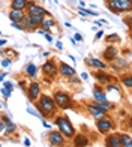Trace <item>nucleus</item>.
I'll return each instance as SVG.
<instances>
[{
    "label": "nucleus",
    "instance_id": "1",
    "mask_svg": "<svg viewBox=\"0 0 132 147\" xmlns=\"http://www.w3.org/2000/svg\"><path fill=\"white\" fill-rule=\"evenodd\" d=\"M36 107L44 117H53L56 114V107L57 105H56V101L53 96L41 95V98H39L38 102H36Z\"/></svg>",
    "mask_w": 132,
    "mask_h": 147
},
{
    "label": "nucleus",
    "instance_id": "2",
    "mask_svg": "<svg viewBox=\"0 0 132 147\" xmlns=\"http://www.w3.org/2000/svg\"><path fill=\"white\" fill-rule=\"evenodd\" d=\"M54 123L57 125L59 131L66 137V140H71V138H74L77 135L74 126H72V123H71V120L66 116H56L54 117Z\"/></svg>",
    "mask_w": 132,
    "mask_h": 147
},
{
    "label": "nucleus",
    "instance_id": "3",
    "mask_svg": "<svg viewBox=\"0 0 132 147\" xmlns=\"http://www.w3.org/2000/svg\"><path fill=\"white\" fill-rule=\"evenodd\" d=\"M107 8L113 14L120 12H131L132 11V0H107Z\"/></svg>",
    "mask_w": 132,
    "mask_h": 147
},
{
    "label": "nucleus",
    "instance_id": "4",
    "mask_svg": "<svg viewBox=\"0 0 132 147\" xmlns=\"http://www.w3.org/2000/svg\"><path fill=\"white\" fill-rule=\"evenodd\" d=\"M54 101H56V105L59 107V108H63V110H66V108H69V107L72 105V99H71V96L68 95V93H65V92H56L54 93Z\"/></svg>",
    "mask_w": 132,
    "mask_h": 147
},
{
    "label": "nucleus",
    "instance_id": "5",
    "mask_svg": "<svg viewBox=\"0 0 132 147\" xmlns=\"http://www.w3.org/2000/svg\"><path fill=\"white\" fill-rule=\"evenodd\" d=\"M48 141L53 147H65L66 144V137L60 131H51L48 134Z\"/></svg>",
    "mask_w": 132,
    "mask_h": 147
},
{
    "label": "nucleus",
    "instance_id": "6",
    "mask_svg": "<svg viewBox=\"0 0 132 147\" xmlns=\"http://www.w3.org/2000/svg\"><path fill=\"white\" fill-rule=\"evenodd\" d=\"M96 128H98L99 134H102V135H107V134L114 128V123H113V120H111V119L102 117V119H99L98 122H96Z\"/></svg>",
    "mask_w": 132,
    "mask_h": 147
},
{
    "label": "nucleus",
    "instance_id": "7",
    "mask_svg": "<svg viewBox=\"0 0 132 147\" xmlns=\"http://www.w3.org/2000/svg\"><path fill=\"white\" fill-rule=\"evenodd\" d=\"M27 98L30 99L32 102L38 101V99L41 98V84L36 83V81L30 83L29 87H27Z\"/></svg>",
    "mask_w": 132,
    "mask_h": 147
},
{
    "label": "nucleus",
    "instance_id": "8",
    "mask_svg": "<svg viewBox=\"0 0 132 147\" xmlns=\"http://www.w3.org/2000/svg\"><path fill=\"white\" fill-rule=\"evenodd\" d=\"M27 14L29 15H42V17H47V15H50V12L45 9V8H42V6H39L38 3L30 2L29 8H27Z\"/></svg>",
    "mask_w": 132,
    "mask_h": 147
},
{
    "label": "nucleus",
    "instance_id": "9",
    "mask_svg": "<svg viewBox=\"0 0 132 147\" xmlns=\"http://www.w3.org/2000/svg\"><path fill=\"white\" fill-rule=\"evenodd\" d=\"M105 147H123L120 134H110L105 138Z\"/></svg>",
    "mask_w": 132,
    "mask_h": 147
},
{
    "label": "nucleus",
    "instance_id": "10",
    "mask_svg": "<svg viewBox=\"0 0 132 147\" xmlns=\"http://www.w3.org/2000/svg\"><path fill=\"white\" fill-rule=\"evenodd\" d=\"M42 72L45 74V77H56L59 74V68L56 66V63L53 60H47L42 65Z\"/></svg>",
    "mask_w": 132,
    "mask_h": 147
},
{
    "label": "nucleus",
    "instance_id": "11",
    "mask_svg": "<svg viewBox=\"0 0 132 147\" xmlns=\"http://www.w3.org/2000/svg\"><path fill=\"white\" fill-rule=\"evenodd\" d=\"M87 111H89V114L92 116V117H95L96 120H99V119H102V117H105V113L101 107H99L96 102H93V104H89L87 105Z\"/></svg>",
    "mask_w": 132,
    "mask_h": 147
},
{
    "label": "nucleus",
    "instance_id": "12",
    "mask_svg": "<svg viewBox=\"0 0 132 147\" xmlns=\"http://www.w3.org/2000/svg\"><path fill=\"white\" fill-rule=\"evenodd\" d=\"M93 98L96 102H107L108 98H107V92H105L101 86H95L93 87Z\"/></svg>",
    "mask_w": 132,
    "mask_h": 147
},
{
    "label": "nucleus",
    "instance_id": "13",
    "mask_svg": "<svg viewBox=\"0 0 132 147\" xmlns=\"http://www.w3.org/2000/svg\"><path fill=\"white\" fill-rule=\"evenodd\" d=\"M59 74H60L62 77H68V78H71V77H74V75H75V69H74V68H71L69 65H66V63L60 62V63H59Z\"/></svg>",
    "mask_w": 132,
    "mask_h": 147
},
{
    "label": "nucleus",
    "instance_id": "14",
    "mask_svg": "<svg viewBox=\"0 0 132 147\" xmlns=\"http://www.w3.org/2000/svg\"><path fill=\"white\" fill-rule=\"evenodd\" d=\"M117 56H119V50L113 45H108L107 50L104 51V59L107 60V62H113V60L117 59Z\"/></svg>",
    "mask_w": 132,
    "mask_h": 147
},
{
    "label": "nucleus",
    "instance_id": "15",
    "mask_svg": "<svg viewBox=\"0 0 132 147\" xmlns=\"http://www.w3.org/2000/svg\"><path fill=\"white\" fill-rule=\"evenodd\" d=\"M8 17L11 20V23H21L26 14H24V11H20V9H11Z\"/></svg>",
    "mask_w": 132,
    "mask_h": 147
},
{
    "label": "nucleus",
    "instance_id": "16",
    "mask_svg": "<svg viewBox=\"0 0 132 147\" xmlns=\"http://www.w3.org/2000/svg\"><path fill=\"white\" fill-rule=\"evenodd\" d=\"M2 96L5 98V99H8V98H11V95H12V92H14V83L12 81H3L2 83Z\"/></svg>",
    "mask_w": 132,
    "mask_h": 147
},
{
    "label": "nucleus",
    "instance_id": "17",
    "mask_svg": "<svg viewBox=\"0 0 132 147\" xmlns=\"http://www.w3.org/2000/svg\"><path fill=\"white\" fill-rule=\"evenodd\" d=\"M89 146V138L84 134H77L74 137V147H87Z\"/></svg>",
    "mask_w": 132,
    "mask_h": 147
},
{
    "label": "nucleus",
    "instance_id": "18",
    "mask_svg": "<svg viewBox=\"0 0 132 147\" xmlns=\"http://www.w3.org/2000/svg\"><path fill=\"white\" fill-rule=\"evenodd\" d=\"M30 2L29 0H12L11 2V9H20V11H27Z\"/></svg>",
    "mask_w": 132,
    "mask_h": 147
},
{
    "label": "nucleus",
    "instance_id": "19",
    "mask_svg": "<svg viewBox=\"0 0 132 147\" xmlns=\"http://www.w3.org/2000/svg\"><path fill=\"white\" fill-rule=\"evenodd\" d=\"M93 75H95V78L98 80V81H101V83L105 84V86H108L110 81H114V78L111 77V75H108V74H105V72H101V71H99V72H95Z\"/></svg>",
    "mask_w": 132,
    "mask_h": 147
},
{
    "label": "nucleus",
    "instance_id": "20",
    "mask_svg": "<svg viewBox=\"0 0 132 147\" xmlns=\"http://www.w3.org/2000/svg\"><path fill=\"white\" fill-rule=\"evenodd\" d=\"M53 26H56V20H54V17H51V14H50V15L45 17L44 23L41 24V27H42L44 32H50Z\"/></svg>",
    "mask_w": 132,
    "mask_h": 147
},
{
    "label": "nucleus",
    "instance_id": "21",
    "mask_svg": "<svg viewBox=\"0 0 132 147\" xmlns=\"http://www.w3.org/2000/svg\"><path fill=\"white\" fill-rule=\"evenodd\" d=\"M87 63L92 65L96 69H107V63L102 62V60H99V59H95V57H89L87 59Z\"/></svg>",
    "mask_w": 132,
    "mask_h": 147
},
{
    "label": "nucleus",
    "instance_id": "22",
    "mask_svg": "<svg viewBox=\"0 0 132 147\" xmlns=\"http://www.w3.org/2000/svg\"><path fill=\"white\" fill-rule=\"evenodd\" d=\"M21 26H23V29H24V30H35V29H36V26L33 24V21H32V18H30L29 14H26V17L23 18Z\"/></svg>",
    "mask_w": 132,
    "mask_h": 147
},
{
    "label": "nucleus",
    "instance_id": "23",
    "mask_svg": "<svg viewBox=\"0 0 132 147\" xmlns=\"http://www.w3.org/2000/svg\"><path fill=\"white\" fill-rule=\"evenodd\" d=\"M24 71H26V74H27V77H30V78H35L38 75V66L35 63H29L27 66H26Z\"/></svg>",
    "mask_w": 132,
    "mask_h": 147
},
{
    "label": "nucleus",
    "instance_id": "24",
    "mask_svg": "<svg viewBox=\"0 0 132 147\" xmlns=\"http://www.w3.org/2000/svg\"><path fill=\"white\" fill-rule=\"evenodd\" d=\"M2 122H5V125H6V132L8 134H11V132H14L15 129H17V126H15V123L14 122H11V120L6 117L5 114L2 116Z\"/></svg>",
    "mask_w": 132,
    "mask_h": 147
},
{
    "label": "nucleus",
    "instance_id": "25",
    "mask_svg": "<svg viewBox=\"0 0 132 147\" xmlns=\"http://www.w3.org/2000/svg\"><path fill=\"white\" fill-rule=\"evenodd\" d=\"M122 84L125 86V87H128V89H132V75L131 74L122 77Z\"/></svg>",
    "mask_w": 132,
    "mask_h": 147
},
{
    "label": "nucleus",
    "instance_id": "26",
    "mask_svg": "<svg viewBox=\"0 0 132 147\" xmlns=\"http://www.w3.org/2000/svg\"><path fill=\"white\" fill-rule=\"evenodd\" d=\"M120 135H122L123 147H132V138L128 135V134H120Z\"/></svg>",
    "mask_w": 132,
    "mask_h": 147
},
{
    "label": "nucleus",
    "instance_id": "27",
    "mask_svg": "<svg viewBox=\"0 0 132 147\" xmlns=\"http://www.w3.org/2000/svg\"><path fill=\"white\" fill-rule=\"evenodd\" d=\"M30 18H32V21H33V24L36 26H41L42 23H44V20H45V17H42V15H30Z\"/></svg>",
    "mask_w": 132,
    "mask_h": 147
},
{
    "label": "nucleus",
    "instance_id": "28",
    "mask_svg": "<svg viewBox=\"0 0 132 147\" xmlns=\"http://www.w3.org/2000/svg\"><path fill=\"white\" fill-rule=\"evenodd\" d=\"M105 39H107V42H110V44H111V42H119V41H120V38H119L117 33H113V35H108Z\"/></svg>",
    "mask_w": 132,
    "mask_h": 147
},
{
    "label": "nucleus",
    "instance_id": "29",
    "mask_svg": "<svg viewBox=\"0 0 132 147\" xmlns=\"http://www.w3.org/2000/svg\"><path fill=\"white\" fill-rule=\"evenodd\" d=\"M108 92H116V93L120 95V89H119V86H116V84H108L107 86V93Z\"/></svg>",
    "mask_w": 132,
    "mask_h": 147
},
{
    "label": "nucleus",
    "instance_id": "30",
    "mask_svg": "<svg viewBox=\"0 0 132 147\" xmlns=\"http://www.w3.org/2000/svg\"><path fill=\"white\" fill-rule=\"evenodd\" d=\"M11 63H12V62H11L9 59H3V60H2V66H3V68H8V66H11Z\"/></svg>",
    "mask_w": 132,
    "mask_h": 147
},
{
    "label": "nucleus",
    "instance_id": "31",
    "mask_svg": "<svg viewBox=\"0 0 132 147\" xmlns=\"http://www.w3.org/2000/svg\"><path fill=\"white\" fill-rule=\"evenodd\" d=\"M12 27L17 29V30H24L23 26H21V23H12Z\"/></svg>",
    "mask_w": 132,
    "mask_h": 147
},
{
    "label": "nucleus",
    "instance_id": "32",
    "mask_svg": "<svg viewBox=\"0 0 132 147\" xmlns=\"http://www.w3.org/2000/svg\"><path fill=\"white\" fill-rule=\"evenodd\" d=\"M74 39H75L77 42H81V41H83V35H81V33H75Z\"/></svg>",
    "mask_w": 132,
    "mask_h": 147
},
{
    "label": "nucleus",
    "instance_id": "33",
    "mask_svg": "<svg viewBox=\"0 0 132 147\" xmlns=\"http://www.w3.org/2000/svg\"><path fill=\"white\" fill-rule=\"evenodd\" d=\"M69 81H71V83H74V84H78V83H80V78L74 75V77H71V78H69Z\"/></svg>",
    "mask_w": 132,
    "mask_h": 147
},
{
    "label": "nucleus",
    "instance_id": "34",
    "mask_svg": "<svg viewBox=\"0 0 132 147\" xmlns=\"http://www.w3.org/2000/svg\"><path fill=\"white\" fill-rule=\"evenodd\" d=\"M102 36H104V32H102V30H98L96 36H95V39H96V41H99V39H101Z\"/></svg>",
    "mask_w": 132,
    "mask_h": 147
},
{
    "label": "nucleus",
    "instance_id": "35",
    "mask_svg": "<svg viewBox=\"0 0 132 147\" xmlns=\"http://www.w3.org/2000/svg\"><path fill=\"white\" fill-rule=\"evenodd\" d=\"M44 36H45V39H47V41H48V42H53V36L50 35V33H48V32H45V33H44Z\"/></svg>",
    "mask_w": 132,
    "mask_h": 147
},
{
    "label": "nucleus",
    "instance_id": "36",
    "mask_svg": "<svg viewBox=\"0 0 132 147\" xmlns=\"http://www.w3.org/2000/svg\"><path fill=\"white\" fill-rule=\"evenodd\" d=\"M56 47H57V50H63V44H62L60 41L56 42Z\"/></svg>",
    "mask_w": 132,
    "mask_h": 147
},
{
    "label": "nucleus",
    "instance_id": "37",
    "mask_svg": "<svg viewBox=\"0 0 132 147\" xmlns=\"http://www.w3.org/2000/svg\"><path fill=\"white\" fill-rule=\"evenodd\" d=\"M80 77H81V80H87V78H89L87 72H83V74H80Z\"/></svg>",
    "mask_w": 132,
    "mask_h": 147
},
{
    "label": "nucleus",
    "instance_id": "38",
    "mask_svg": "<svg viewBox=\"0 0 132 147\" xmlns=\"http://www.w3.org/2000/svg\"><path fill=\"white\" fill-rule=\"evenodd\" d=\"M6 75H8V74H6V72H2V75H0V81H5V78H6Z\"/></svg>",
    "mask_w": 132,
    "mask_h": 147
},
{
    "label": "nucleus",
    "instance_id": "39",
    "mask_svg": "<svg viewBox=\"0 0 132 147\" xmlns=\"http://www.w3.org/2000/svg\"><path fill=\"white\" fill-rule=\"evenodd\" d=\"M24 146H26V147L30 146V140H29V138H24Z\"/></svg>",
    "mask_w": 132,
    "mask_h": 147
},
{
    "label": "nucleus",
    "instance_id": "40",
    "mask_svg": "<svg viewBox=\"0 0 132 147\" xmlns=\"http://www.w3.org/2000/svg\"><path fill=\"white\" fill-rule=\"evenodd\" d=\"M0 45L5 47V45H6V39H2V41H0Z\"/></svg>",
    "mask_w": 132,
    "mask_h": 147
},
{
    "label": "nucleus",
    "instance_id": "41",
    "mask_svg": "<svg viewBox=\"0 0 132 147\" xmlns=\"http://www.w3.org/2000/svg\"><path fill=\"white\" fill-rule=\"evenodd\" d=\"M42 125H44V128H50V125L47 122H42Z\"/></svg>",
    "mask_w": 132,
    "mask_h": 147
},
{
    "label": "nucleus",
    "instance_id": "42",
    "mask_svg": "<svg viewBox=\"0 0 132 147\" xmlns=\"http://www.w3.org/2000/svg\"><path fill=\"white\" fill-rule=\"evenodd\" d=\"M84 6H86V3H84L83 0H81V2H80V8H84Z\"/></svg>",
    "mask_w": 132,
    "mask_h": 147
}]
</instances>
